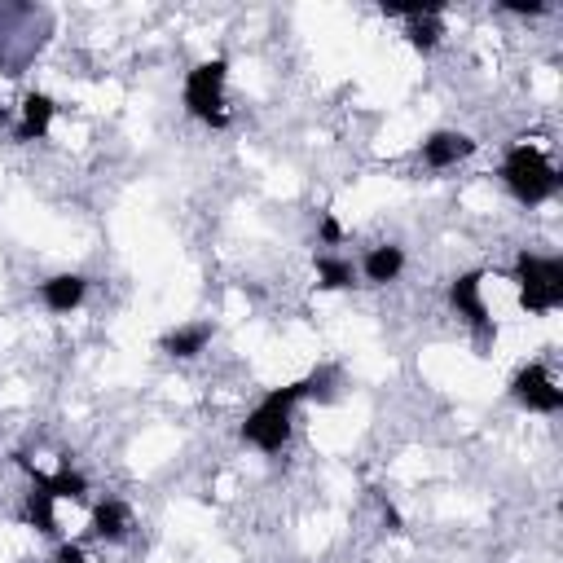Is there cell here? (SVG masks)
Listing matches in <instances>:
<instances>
[{
  "instance_id": "cell-12",
  "label": "cell",
  "mask_w": 563,
  "mask_h": 563,
  "mask_svg": "<svg viewBox=\"0 0 563 563\" xmlns=\"http://www.w3.org/2000/svg\"><path fill=\"white\" fill-rule=\"evenodd\" d=\"M207 339H212V326H185L163 339V352H172V357H198L207 348Z\"/></svg>"
},
{
  "instance_id": "cell-11",
  "label": "cell",
  "mask_w": 563,
  "mask_h": 563,
  "mask_svg": "<svg viewBox=\"0 0 563 563\" xmlns=\"http://www.w3.org/2000/svg\"><path fill=\"white\" fill-rule=\"evenodd\" d=\"M128 528H132V515H128L124 502H102V506L93 511V533L106 537V542H119V537H128Z\"/></svg>"
},
{
  "instance_id": "cell-14",
  "label": "cell",
  "mask_w": 563,
  "mask_h": 563,
  "mask_svg": "<svg viewBox=\"0 0 563 563\" xmlns=\"http://www.w3.org/2000/svg\"><path fill=\"white\" fill-rule=\"evenodd\" d=\"M27 520L36 533H53L58 528V520H53V498L44 489H31V502H27Z\"/></svg>"
},
{
  "instance_id": "cell-16",
  "label": "cell",
  "mask_w": 563,
  "mask_h": 563,
  "mask_svg": "<svg viewBox=\"0 0 563 563\" xmlns=\"http://www.w3.org/2000/svg\"><path fill=\"white\" fill-rule=\"evenodd\" d=\"M410 40L418 44V49H436V40H440V22H436V14H432V18H414Z\"/></svg>"
},
{
  "instance_id": "cell-5",
  "label": "cell",
  "mask_w": 563,
  "mask_h": 563,
  "mask_svg": "<svg viewBox=\"0 0 563 563\" xmlns=\"http://www.w3.org/2000/svg\"><path fill=\"white\" fill-rule=\"evenodd\" d=\"M511 392H515V401L528 405V410H537V414H559L563 410V392L555 388V379L546 374V366H524L520 374H515Z\"/></svg>"
},
{
  "instance_id": "cell-13",
  "label": "cell",
  "mask_w": 563,
  "mask_h": 563,
  "mask_svg": "<svg viewBox=\"0 0 563 563\" xmlns=\"http://www.w3.org/2000/svg\"><path fill=\"white\" fill-rule=\"evenodd\" d=\"M401 269H405L401 247H374L370 256H366V278L370 282H392Z\"/></svg>"
},
{
  "instance_id": "cell-7",
  "label": "cell",
  "mask_w": 563,
  "mask_h": 563,
  "mask_svg": "<svg viewBox=\"0 0 563 563\" xmlns=\"http://www.w3.org/2000/svg\"><path fill=\"white\" fill-rule=\"evenodd\" d=\"M18 467L27 471L31 484H36V489H44L49 498H84V493H88V480L80 476V471H71V467H62L58 476H44V471H36L22 454H18Z\"/></svg>"
},
{
  "instance_id": "cell-4",
  "label": "cell",
  "mask_w": 563,
  "mask_h": 563,
  "mask_svg": "<svg viewBox=\"0 0 563 563\" xmlns=\"http://www.w3.org/2000/svg\"><path fill=\"white\" fill-rule=\"evenodd\" d=\"M225 71H229L225 58H216V62L194 66L190 80H185V106H190V115L203 119V124H212V128H225V124H229V115L220 110V93H225Z\"/></svg>"
},
{
  "instance_id": "cell-2",
  "label": "cell",
  "mask_w": 563,
  "mask_h": 563,
  "mask_svg": "<svg viewBox=\"0 0 563 563\" xmlns=\"http://www.w3.org/2000/svg\"><path fill=\"white\" fill-rule=\"evenodd\" d=\"M502 181L511 185V194L520 198V203H542V198H550L559 190V172L550 168L546 154L533 150V146H515L511 154H506Z\"/></svg>"
},
{
  "instance_id": "cell-9",
  "label": "cell",
  "mask_w": 563,
  "mask_h": 563,
  "mask_svg": "<svg viewBox=\"0 0 563 563\" xmlns=\"http://www.w3.org/2000/svg\"><path fill=\"white\" fill-rule=\"evenodd\" d=\"M84 291H88V282L80 278V273H58V278H49L40 286L44 304H49L53 313H71V308H80Z\"/></svg>"
},
{
  "instance_id": "cell-17",
  "label": "cell",
  "mask_w": 563,
  "mask_h": 563,
  "mask_svg": "<svg viewBox=\"0 0 563 563\" xmlns=\"http://www.w3.org/2000/svg\"><path fill=\"white\" fill-rule=\"evenodd\" d=\"M506 9H511V14H542V0H506Z\"/></svg>"
},
{
  "instance_id": "cell-15",
  "label": "cell",
  "mask_w": 563,
  "mask_h": 563,
  "mask_svg": "<svg viewBox=\"0 0 563 563\" xmlns=\"http://www.w3.org/2000/svg\"><path fill=\"white\" fill-rule=\"evenodd\" d=\"M317 278L330 291H339V286H352V264L344 260H330V256H317Z\"/></svg>"
},
{
  "instance_id": "cell-10",
  "label": "cell",
  "mask_w": 563,
  "mask_h": 563,
  "mask_svg": "<svg viewBox=\"0 0 563 563\" xmlns=\"http://www.w3.org/2000/svg\"><path fill=\"white\" fill-rule=\"evenodd\" d=\"M53 124V102L44 93H31L22 102V128H18V141H40Z\"/></svg>"
},
{
  "instance_id": "cell-6",
  "label": "cell",
  "mask_w": 563,
  "mask_h": 563,
  "mask_svg": "<svg viewBox=\"0 0 563 563\" xmlns=\"http://www.w3.org/2000/svg\"><path fill=\"white\" fill-rule=\"evenodd\" d=\"M480 282H484L480 273H462V278L449 286V300H454L458 313L467 317V322L476 326L484 339H489L493 335V322H489V308H484V300H480Z\"/></svg>"
},
{
  "instance_id": "cell-8",
  "label": "cell",
  "mask_w": 563,
  "mask_h": 563,
  "mask_svg": "<svg viewBox=\"0 0 563 563\" xmlns=\"http://www.w3.org/2000/svg\"><path fill=\"white\" fill-rule=\"evenodd\" d=\"M476 150V141L462 137V132H436V137L423 141V159L427 168H454L458 159H467V154Z\"/></svg>"
},
{
  "instance_id": "cell-18",
  "label": "cell",
  "mask_w": 563,
  "mask_h": 563,
  "mask_svg": "<svg viewBox=\"0 0 563 563\" xmlns=\"http://www.w3.org/2000/svg\"><path fill=\"white\" fill-rule=\"evenodd\" d=\"M53 563H84V550H80V546H62Z\"/></svg>"
},
{
  "instance_id": "cell-3",
  "label": "cell",
  "mask_w": 563,
  "mask_h": 563,
  "mask_svg": "<svg viewBox=\"0 0 563 563\" xmlns=\"http://www.w3.org/2000/svg\"><path fill=\"white\" fill-rule=\"evenodd\" d=\"M515 278H520V304L528 313H550L563 304V260L555 256H520L515 264Z\"/></svg>"
},
{
  "instance_id": "cell-19",
  "label": "cell",
  "mask_w": 563,
  "mask_h": 563,
  "mask_svg": "<svg viewBox=\"0 0 563 563\" xmlns=\"http://www.w3.org/2000/svg\"><path fill=\"white\" fill-rule=\"evenodd\" d=\"M322 238L326 242H339V225H335V220H322Z\"/></svg>"
},
{
  "instance_id": "cell-20",
  "label": "cell",
  "mask_w": 563,
  "mask_h": 563,
  "mask_svg": "<svg viewBox=\"0 0 563 563\" xmlns=\"http://www.w3.org/2000/svg\"><path fill=\"white\" fill-rule=\"evenodd\" d=\"M383 520H388V528H392V533H401V515H396L392 506H383Z\"/></svg>"
},
{
  "instance_id": "cell-1",
  "label": "cell",
  "mask_w": 563,
  "mask_h": 563,
  "mask_svg": "<svg viewBox=\"0 0 563 563\" xmlns=\"http://www.w3.org/2000/svg\"><path fill=\"white\" fill-rule=\"evenodd\" d=\"M304 396H313L308 379L291 383V388L269 392L256 405V410H251L247 423H242V440H251V445L264 449V454H278V449L286 445V436H291V410H295V401H304Z\"/></svg>"
}]
</instances>
